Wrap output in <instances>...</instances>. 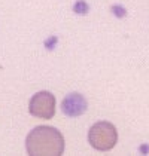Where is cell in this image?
Wrapping results in <instances>:
<instances>
[{
	"label": "cell",
	"mask_w": 149,
	"mask_h": 156,
	"mask_svg": "<svg viewBox=\"0 0 149 156\" xmlns=\"http://www.w3.org/2000/svg\"><path fill=\"white\" fill-rule=\"evenodd\" d=\"M88 103L85 100V97L78 94V92H72L63 100L61 103V110L64 115L70 116V118H76L81 116L87 112Z\"/></svg>",
	"instance_id": "4"
},
{
	"label": "cell",
	"mask_w": 149,
	"mask_h": 156,
	"mask_svg": "<svg viewBox=\"0 0 149 156\" xmlns=\"http://www.w3.org/2000/svg\"><path fill=\"white\" fill-rule=\"evenodd\" d=\"M112 12H113V15L122 18V16H125L127 11H125L124 6H121V5H113V6H112Z\"/></svg>",
	"instance_id": "6"
},
{
	"label": "cell",
	"mask_w": 149,
	"mask_h": 156,
	"mask_svg": "<svg viewBox=\"0 0 149 156\" xmlns=\"http://www.w3.org/2000/svg\"><path fill=\"white\" fill-rule=\"evenodd\" d=\"M28 110L40 119H51L55 115V97L48 91H40L31 97Z\"/></svg>",
	"instance_id": "3"
},
{
	"label": "cell",
	"mask_w": 149,
	"mask_h": 156,
	"mask_svg": "<svg viewBox=\"0 0 149 156\" xmlns=\"http://www.w3.org/2000/svg\"><path fill=\"white\" fill-rule=\"evenodd\" d=\"M55 43H57V37L52 36V37H49V39L45 42V46H46L48 49H52L54 46H55Z\"/></svg>",
	"instance_id": "7"
},
{
	"label": "cell",
	"mask_w": 149,
	"mask_h": 156,
	"mask_svg": "<svg viewBox=\"0 0 149 156\" xmlns=\"http://www.w3.org/2000/svg\"><path fill=\"white\" fill-rule=\"evenodd\" d=\"M73 11L76 13H79V15H85L89 11V6H88V3L85 0H78L73 5Z\"/></svg>",
	"instance_id": "5"
},
{
	"label": "cell",
	"mask_w": 149,
	"mask_h": 156,
	"mask_svg": "<svg viewBox=\"0 0 149 156\" xmlns=\"http://www.w3.org/2000/svg\"><path fill=\"white\" fill-rule=\"evenodd\" d=\"M88 141L96 150H111L118 141V131L111 122H97L88 132Z\"/></svg>",
	"instance_id": "2"
},
{
	"label": "cell",
	"mask_w": 149,
	"mask_h": 156,
	"mask_svg": "<svg viewBox=\"0 0 149 156\" xmlns=\"http://www.w3.org/2000/svg\"><path fill=\"white\" fill-rule=\"evenodd\" d=\"M25 147L31 156H60L64 152V138L52 126H36L27 135Z\"/></svg>",
	"instance_id": "1"
}]
</instances>
